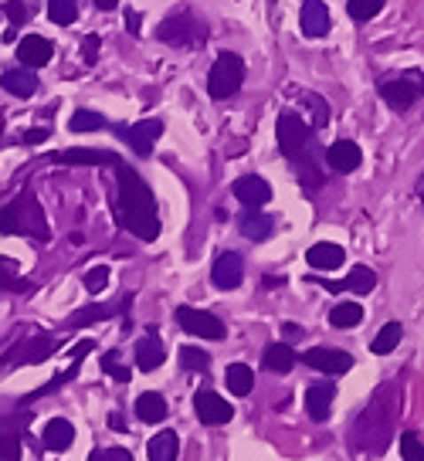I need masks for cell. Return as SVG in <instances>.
I'll return each mask as SVG.
<instances>
[{
  "label": "cell",
  "instance_id": "obj_18",
  "mask_svg": "<svg viewBox=\"0 0 424 461\" xmlns=\"http://www.w3.org/2000/svg\"><path fill=\"white\" fill-rule=\"evenodd\" d=\"M381 96L390 109H397V113H404L414 105V98H418V85L411 82V78H397V82H387L381 85Z\"/></svg>",
  "mask_w": 424,
  "mask_h": 461
},
{
  "label": "cell",
  "instance_id": "obj_16",
  "mask_svg": "<svg viewBox=\"0 0 424 461\" xmlns=\"http://www.w3.org/2000/svg\"><path fill=\"white\" fill-rule=\"evenodd\" d=\"M299 24H302V35H309V38H323L329 31V11L323 0H302V18H299Z\"/></svg>",
  "mask_w": 424,
  "mask_h": 461
},
{
  "label": "cell",
  "instance_id": "obj_1",
  "mask_svg": "<svg viewBox=\"0 0 424 461\" xmlns=\"http://www.w3.org/2000/svg\"><path fill=\"white\" fill-rule=\"evenodd\" d=\"M116 180H119V197H116L119 224L126 230H133L139 241H156L160 238V214H156L150 187L126 163L116 167Z\"/></svg>",
  "mask_w": 424,
  "mask_h": 461
},
{
  "label": "cell",
  "instance_id": "obj_37",
  "mask_svg": "<svg viewBox=\"0 0 424 461\" xmlns=\"http://www.w3.org/2000/svg\"><path fill=\"white\" fill-rule=\"evenodd\" d=\"M401 455H404V461H424V441L414 431L401 434Z\"/></svg>",
  "mask_w": 424,
  "mask_h": 461
},
{
  "label": "cell",
  "instance_id": "obj_13",
  "mask_svg": "<svg viewBox=\"0 0 424 461\" xmlns=\"http://www.w3.org/2000/svg\"><path fill=\"white\" fill-rule=\"evenodd\" d=\"M55 163H72V167H119V156L109 153V150H85V146H75V150H65V153H51Z\"/></svg>",
  "mask_w": 424,
  "mask_h": 461
},
{
  "label": "cell",
  "instance_id": "obj_30",
  "mask_svg": "<svg viewBox=\"0 0 424 461\" xmlns=\"http://www.w3.org/2000/svg\"><path fill=\"white\" fill-rule=\"evenodd\" d=\"M401 336H404V329H401V323H387L381 332H377V340L370 343V349L377 353V356H387L390 349H397V343H401Z\"/></svg>",
  "mask_w": 424,
  "mask_h": 461
},
{
  "label": "cell",
  "instance_id": "obj_50",
  "mask_svg": "<svg viewBox=\"0 0 424 461\" xmlns=\"http://www.w3.org/2000/svg\"><path fill=\"white\" fill-rule=\"evenodd\" d=\"M418 197H421V204H424V176H421V184H418Z\"/></svg>",
  "mask_w": 424,
  "mask_h": 461
},
{
  "label": "cell",
  "instance_id": "obj_33",
  "mask_svg": "<svg viewBox=\"0 0 424 461\" xmlns=\"http://www.w3.org/2000/svg\"><path fill=\"white\" fill-rule=\"evenodd\" d=\"M119 306H89V309H82L78 316H72L68 319V326H89V323H102V319H109L113 312H116Z\"/></svg>",
  "mask_w": 424,
  "mask_h": 461
},
{
  "label": "cell",
  "instance_id": "obj_14",
  "mask_svg": "<svg viewBox=\"0 0 424 461\" xmlns=\"http://www.w3.org/2000/svg\"><path fill=\"white\" fill-rule=\"evenodd\" d=\"M360 160H364V153H360V146H357L353 139H336L326 150L329 170H336V173H353L360 167Z\"/></svg>",
  "mask_w": 424,
  "mask_h": 461
},
{
  "label": "cell",
  "instance_id": "obj_24",
  "mask_svg": "<svg viewBox=\"0 0 424 461\" xmlns=\"http://www.w3.org/2000/svg\"><path fill=\"white\" fill-rule=\"evenodd\" d=\"M136 418L146 424L163 421V418H167V401H163V394H153V390L139 394V401H136Z\"/></svg>",
  "mask_w": 424,
  "mask_h": 461
},
{
  "label": "cell",
  "instance_id": "obj_6",
  "mask_svg": "<svg viewBox=\"0 0 424 461\" xmlns=\"http://www.w3.org/2000/svg\"><path fill=\"white\" fill-rule=\"evenodd\" d=\"M275 136H279L282 153L289 156V160H299L309 143V126L295 113H286L279 115V122H275Z\"/></svg>",
  "mask_w": 424,
  "mask_h": 461
},
{
  "label": "cell",
  "instance_id": "obj_8",
  "mask_svg": "<svg viewBox=\"0 0 424 461\" xmlns=\"http://www.w3.org/2000/svg\"><path fill=\"white\" fill-rule=\"evenodd\" d=\"M302 363L326 373V377H343L353 366V356L343 353V349H326V346H316V349H306L302 353Z\"/></svg>",
  "mask_w": 424,
  "mask_h": 461
},
{
  "label": "cell",
  "instance_id": "obj_44",
  "mask_svg": "<svg viewBox=\"0 0 424 461\" xmlns=\"http://www.w3.org/2000/svg\"><path fill=\"white\" fill-rule=\"evenodd\" d=\"M96 55H98V38L96 35H89L85 44H82V58H85V61H96Z\"/></svg>",
  "mask_w": 424,
  "mask_h": 461
},
{
  "label": "cell",
  "instance_id": "obj_48",
  "mask_svg": "<svg viewBox=\"0 0 424 461\" xmlns=\"http://www.w3.org/2000/svg\"><path fill=\"white\" fill-rule=\"evenodd\" d=\"M116 4H119V0H96V7H98V11H113Z\"/></svg>",
  "mask_w": 424,
  "mask_h": 461
},
{
  "label": "cell",
  "instance_id": "obj_25",
  "mask_svg": "<svg viewBox=\"0 0 424 461\" xmlns=\"http://www.w3.org/2000/svg\"><path fill=\"white\" fill-rule=\"evenodd\" d=\"M146 455H150V461H177V455H180V438H177L174 431H160L153 441L146 444Z\"/></svg>",
  "mask_w": 424,
  "mask_h": 461
},
{
  "label": "cell",
  "instance_id": "obj_2",
  "mask_svg": "<svg viewBox=\"0 0 424 461\" xmlns=\"http://www.w3.org/2000/svg\"><path fill=\"white\" fill-rule=\"evenodd\" d=\"M0 230H4V234L38 238V241H48V238H51L48 221H44V211H41L38 197H35L31 187H24L18 200H11V207L0 211Z\"/></svg>",
  "mask_w": 424,
  "mask_h": 461
},
{
  "label": "cell",
  "instance_id": "obj_27",
  "mask_svg": "<svg viewBox=\"0 0 424 461\" xmlns=\"http://www.w3.org/2000/svg\"><path fill=\"white\" fill-rule=\"evenodd\" d=\"M224 380H228V390H232V394H238V397H248L251 384H255V373H251L248 363H232L228 366V373H224Z\"/></svg>",
  "mask_w": 424,
  "mask_h": 461
},
{
  "label": "cell",
  "instance_id": "obj_17",
  "mask_svg": "<svg viewBox=\"0 0 424 461\" xmlns=\"http://www.w3.org/2000/svg\"><path fill=\"white\" fill-rule=\"evenodd\" d=\"M306 262H309V269H316V271H333L347 262V251L340 248V245H333V241H319V245L309 248Z\"/></svg>",
  "mask_w": 424,
  "mask_h": 461
},
{
  "label": "cell",
  "instance_id": "obj_11",
  "mask_svg": "<svg viewBox=\"0 0 424 461\" xmlns=\"http://www.w3.org/2000/svg\"><path fill=\"white\" fill-rule=\"evenodd\" d=\"M232 193L248 207V211H262V204H269L271 200V187L265 176H255V173H248V176H238L234 180Z\"/></svg>",
  "mask_w": 424,
  "mask_h": 461
},
{
  "label": "cell",
  "instance_id": "obj_31",
  "mask_svg": "<svg viewBox=\"0 0 424 461\" xmlns=\"http://www.w3.org/2000/svg\"><path fill=\"white\" fill-rule=\"evenodd\" d=\"M48 18L61 24V27H68V24H75L78 11H75V0H48Z\"/></svg>",
  "mask_w": 424,
  "mask_h": 461
},
{
  "label": "cell",
  "instance_id": "obj_46",
  "mask_svg": "<svg viewBox=\"0 0 424 461\" xmlns=\"http://www.w3.org/2000/svg\"><path fill=\"white\" fill-rule=\"evenodd\" d=\"M41 139H48V129H31V133H24V143H41Z\"/></svg>",
  "mask_w": 424,
  "mask_h": 461
},
{
  "label": "cell",
  "instance_id": "obj_42",
  "mask_svg": "<svg viewBox=\"0 0 424 461\" xmlns=\"http://www.w3.org/2000/svg\"><path fill=\"white\" fill-rule=\"evenodd\" d=\"M14 275H18V262L14 258H4L0 254V288H7L14 282Z\"/></svg>",
  "mask_w": 424,
  "mask_h": 461
},
{
  "label": "cell",
  "instance_id": "obj_45",
  "mask_svg": "<svg viewBox=\"0 0 424 461\" xmlns=\"http://www.w3.org/2000/svg\"><path fill=\"white\" fill-rule=\"evenodd\" d=\"M126 27H130L133 35H139V14H136V11H126Z\"/></svg>",
  "mask_w": 424,
  "mask_h": 461
},
{
  "label": "cell",
  "instance_id": "obj_9",
  "mask_svg": "<svg viewBox=\"0 0 424 461\" xmlns=\"http://www.w3.org/2000/svg\"><path fill=\"white\" fill-rule=\"evenodd\" d=\"M193 410H197L200 424H208V427H221V424H228L234 418V407L214 390H200L193 397Z\"/></svg>",
  "mask_w": 424,
  "mask_h": 461
},
{
  "label": "cell",
  "instance_id": "obj_39",
  "mask_svg": "<svg viewBox=\"0 0 424 461\" xmlns=\"http://www.w3.org/2000/svg\"><path fill=\"white\" fill-rule=\"evenodd\" d=\"M109 285V269L106 265H96V269L85 271V288L96 295V292H102V288Z\"/></svg>",
  "mask_w": 424,
  "mask_h": 461
},
{
  "label": "cell",
  "instance_id": "obj_32",
  "mask_svg": "<svg viewBox=\"0 0 424 461\" xmlns=\"http://www.w3.org/2000/svg\"><path fill=\"white\" fill-rule=\"evenodd\" d=\"M343 285L353 288L357 295H366V292H373V288H377V275H373L370 269H364V265H357V269L349 271V278L343 282Z\"/></svg>",
  "mask_w": 424,
  "mask_h": 461
},
{
  "label": "cell",
  "instance_id": "obj_5",
  "mask_svg": "<svg viewBox=\"0 0 424 461\" xmlns=\"http://www.w3.org/2000/svg\"><path fill=\"white\" fill-rule=\"evenodd\" d=\"M113 133L119 139H126V146L133 150L136 156H150L153 153V143L163 136V122L160 119H143L136 126H113Z\"/></svg>",
  "mask_w": 424,
  "mask_h": 461
},
{
  "label": "cell",
  "instance_id": "obj_43",
  "mask_svg": "<svg viewBox=\"0 0 424 461\" xmlns=\"http://www.w3.org/2000/svg\"><path fill=\"white\" fill-rule=\"evenodd\" d=\"M309 105H312V109H316V126H319V129H323V126H326V102H323V98L319 96H309Z\"/></svg>",
  "mask_w": 424,
  "mask_h": 461
},
{
  "label": "cell",
  "instance_id": "obj_29",
  "mask_svg": "<svg viewBox=\"0 0 424 461\" xmlns=\"http://www.w3.org/2000/svg\"><path fill=\"white\" fill-rule=\"evenodd\" d=\"M360 323H364V306H357V302H343L329 312V326L336 329H353Z\"/></svg>",
  "mask_w": 424,
  "mask_h": 461
},
{
  "label": "cell",
  "instance_id": "obj_15",
  "mask_svg": "<svg viewBox=\"0 0 424 461\" xmlns=\"http://www.w3.org/2000/svg\"><path fill=\"white\" fill-rule=\"evenodd\" d=\"M51 55H55L51 41L41 38V35H27L24 41H18V58H20V65H27V68H41V65H48Z\"/></svg>",
  "mask_w": 424,
  "mask_h": 461
},
{
  "label": "cell",
  "instance_id": "obj_47",
  "mask_svg": "<svg viewBox=\"0 0 424 461\" xmlns=\"http://www.w3.org/2000/svg\"><path fill=\"white\" fill-rule=\"evenodd\" d=\"M109 427H113V431H126V421H122V414H109Z\"/></svg>",
  "mask_w": 424,
  "mask_h": 461
},
{
  "label": "cell",
  "instance_id": "obj_38",
  "mask_svg": "<svg viewBox=\"0 0 424 461\" xmlns=\"http://www.w3.org/2000/svg\"><path fill=\"white\" fill-rule=\"evenodd\" d=\"M102 366H106V373H109L113 380H119V384H126V380L133 377V373H130V370L122 366V360H119V353H116V349H109V353L102 356Z\"/></svg>",
  "mask_w": 424,
  "mask_h": 461
},
{
  "label": "cell",
  "instance_id": "obj_36",
  "mask_svg": "<svg viewBox=\"0 0 424 461\" xmlns=\"http://www.w3.org/2000/svg\"><path fill=\"white\" fill-rule=\"evenodd\" d=\"M102 122H106V119H102L98 113H89V109H78V113L72 115V122H68V126H72L75 133H96V129H102Z\"/></svg>",
  "mask_w": 424,
  "mask_h": 461
},
{
  "label": "cell",
  "instance_id": "obj_22",
  "mask_svg": "<svg viewBox=\"0 0 424 461\" xmlns=\"http://www.w3.org/2000/svg\"><path fill=\"white\" fill-rule=\"evenodd\" d=\"M0 85H4L11 96L27 98V96H35L38 78H35V72H27V68H14V72H4V75H0Z\"/></svg>",
  "mask_w": 424,
  "mask_h": 461
},
{
  "label": "cell",
  "instance_id": "obj_40",
  "mask_svg": "<svg viewBox=\"0 0 424 461\" xmlns=\"http://www.w3.org/2000/svg\"><path fill=\"white\" fill-rule=\"evenodd\" d=\"M89 461H133V455L126 448H96Z\"/></svg>",
  "mask_w": 424,
  "mask_h": 461
},
{
  "label": "cell",
  "instance_id": "obj_10",
  "mask_svg": "<svg viewBox=\"0 0 424 461\" xmlns=\"http://www.w3.org/2000/svg\"><path fill=\"white\" fill-rule=\"evenodd\" d=\"M59 346V340L55 336H48V332H41V336H31V340H20V346L14 349V353H7L4 360H0V366H20V363H35V360H44L51 349Z\"/></svg>",
  "mask_w": 424,
  "mask_h": 461
},
{
  "label": "cell",
  "instance_id": "obj_7",
  "mask_svg": "<svg viewBox=\"0 0 424 461\" xmlns=\"http://www.w3.org/2000/svg\"><path fill=\"white\" fill-rule=\"evenodd\" d=\"M177 323L187 329L191 336H200V340H224V323H221L214 312L180 306L177 309Z\"/></svg>",
  "mask_w": 424,
  "mask_h": 461
},
{
  "label": "cell",
  "instance_id": "obj_28",
  "mask_svg": "<svg viewBox=\"0 0 424 461\" xmlns=\"http://www.w3.org/2000/svg\"><path fill=\"white\" fill-rule=\"evenodd\" d=\"M271 228H275V221L265 217V214H248L245 221H241V234L248 238V241H269L271 238Z\"/></svg>",
  "mask_w": 424,
  "mask_h": 461
},
{
  "label": "cell",
  "instance_id": "obj_19",
  "mask_svg": "<svg viewBox=\"0 0 424 461\" xmlns=\"http://www.w3.org/2000/svg\"><path fill=\"white\" fill-rule=\"evenodd\" d=\"M163 360H167V349H163V343L156 340V332L143 336V340L136 343V366H139L143 373L160 370V366H163Z\"/></svg>",
  "mask_w": 424,
  "mask_h": 461
},
{
  "label": "cell",
  "instance_id": "obj_26",
  "mask_svg": "<svg viewBox=\"0 0 424 461\" xmlns=\"http://www.w3.org/2000/svg\"><path fill=\"white\" fill-rule=\"evenodd\" d=\"M265 370H271V373H289L292 366H295V353H292V346L286 343H271L269 349H265Z\"/></svg>",
  "mask_w": 424,
  "mask_h": 461
},
{
  "label": "cell",
  "instance_id": "obj_49",
  "mask_svg": "<svg viewBox=\"0 0 424 461\" xmlns=\"http://www.w3.org/2000/svg\"><path fill=\"white\" fill-rule=\"evenodd\" d=\"M282 332H286V336H302V329H299V326H286Z\"/></svg>",
  "mask_w": 424,
  "mask_h": 461
},
{
  "label": "cell",
  "instance_id": "obj_21",
  "mask_svg": "<svg viewBox=\"0 0 424 461\" xmlns=\"http://www.w3.org/2000/svg\"><path fill=\"white\" fill-rule=\"evenodd\" d=\"M72 441H75L72 421H65V418L48 421V427H44V448H48V451H65V448H72Z\"/></svg>",
  "mask_w": 424,
  "mask_h": 461
},
{
  "label": "cell",
  "instance_id": "obj_4",
  "mask_svg": "<svg viewBox=\"0 0 424 461\" xmlns=\"http://www.w3.org/2000/svg\"><path fill=\"white\" fill-rule=\"evenodd\" d=\"M156 38L163 44H174V48H187V44H197L204 41V24L193 18V14H174L160 24Z\"/></svg>",
  "mask_w": 424,
  "mask_h": 461
},
{
  "label": "cell",
  "instance_id": "obj_23",
  "mask_svg": "<svg viewBox=\"0 0 424 461\" xmlns=\"http://www.w3.org/2000/svg\"><path fill=\"white\" fill-rule=\"evenodd\" d=\"M0 461H20V427L14 418H0Z\"/></svg>",
  "mask_w": 424,
  "mask_h": 461
},
{
  "label": "cell",
  "instance_id": "obj_12",
  "mask_svg": "<svg viewBox=\"0 0 424 461\" xmlns=\"http://www.w3.org/2000/svg\"><path fill=\"white\" fill-rule=\"evenodd\" d=\"M214 285L217 288H238L241 285V278H245V262H241V254H234V251H224V254H217V262H214Z\"/></svg>",
  "mask_w": 424,
  "mask_h": 461
},
{
  "label": "cell",
  "instance_id": "obj_3",
  "mask_svg": "<svg viewBox=\"0 0 424 461\" xmlns=\"http://www.w3.org/2000/svg\"><path fill=\"white\" fill-rule=\"evenodd\" d=\"M241 82H245V61L234 55V51L217 55V61H214V68H211V78H208V92H211V98L234 96V92L241 89Z\"/></svg>",
  "mask_w": 424,
  "mask_h": 461
},
{
  "label": "cell",
  "instance_id": "obj_34",
  "mask_svg": "<svg viewBox=\"0 0 424 461\" xmlns=\"http://www.w3.org/2000/svg\"><path fill=\"white\" fill-rule=\"evenodd\" d=\"M180 366H184V370H197V373H208L211 356H208L204 349H197V346H184V349H180Z\"/></svg>",
  "mask_w": 424,
  "mask_h": 461
},
{
  "label": "cell",
  "instance_id": "obj_41",
  "mask_svg": "<svg viewBox=\"0 0 424 461\" xmlns=\"http://www.w3.org/2000/svg\"><path fill=\"white\" fill-rule=\"evenodd\" d=\"M4 18L11 20V27H20V24L27 20V7H24V0H11V4L4 7Z\"/></svg>",
  "mask_w": 424,
  "mask_h": 461
},
{
  "label": "cell",
  "instance_id": "obj_35",
  "mask_svg": "<svg viewBox=\"0 0 424 461\" xmlns=\"http://www.w3.org/2000/svg\"><path fill=\"white\" fill-rule=\"evenodd\" d=\"M381 7H384V0H349L347 11L353 20H370L381 14Z\"/></svg>",
  "mask_w": 424,
  "mask_h": 461
},
{
  "label": "cell",
  "instance_id": "obj_20",
  "mask_svg": "<svg viewBox=\"0 0 424 461\" xmlns=\"http://www.w3.org/2000/svg\"><path fill=\"white\" fill-rule=\"evenodd\" d=\"M333 397H336V390L329 384H312L306 390V410L312 421H326L329 418V407H333Z\"/></svg>",
  "mask_w": 424,
  "mask_h": 461
},
{
  "label": "cell",
  "instance_id": "obj_51",
  "mask_svg": "<svg viewBox=\"0 0 424 461\" xmlns=\"http://www.w3.org/2000/svg\"><path fill=\"white\" fill-rule=\"evenodd\" d=\"M421 89H424V75H421Z\"/></svg>",
  "mask_w": 424,
  "mask_h": 461
}]
</instances>
